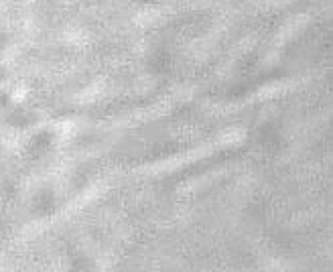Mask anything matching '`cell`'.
Returning <instances> with one entry per match:
<instances>
[{
	"instance_id": "cell-2",
	"label": "cell",
	"mask_w": 333,
	"mask_h": 272,
	"mask_svg": "<svg viewBox=\"0 0 333 272\" xmlns=\"http://www.w3.org/2000/svg\"><path fill=\"white\" fill-rule=\"evenodd\" d=\"M49 145H51V136H49V132H41V134H37V139L33 141V149H39L37 155L45 153V151L49 149Z\"/></svg>"
},
{
	"instance_id": "cell-1",
	"label": "cell",
	"mask_w": 333,
	"mask_h": 272,
	"mask_svg": "<svg viewBox=\"0 0 333 272\" xmlns=\"http://www.w3.org/2000/svg\"><path fill=\"white\" fill-rule=\"evenodd\" d=\"M35 209H37V211H41V213L51 211V209H53V193L43 191V193L37 197V201H35Z\"/></svg>"
}]
</instances>
